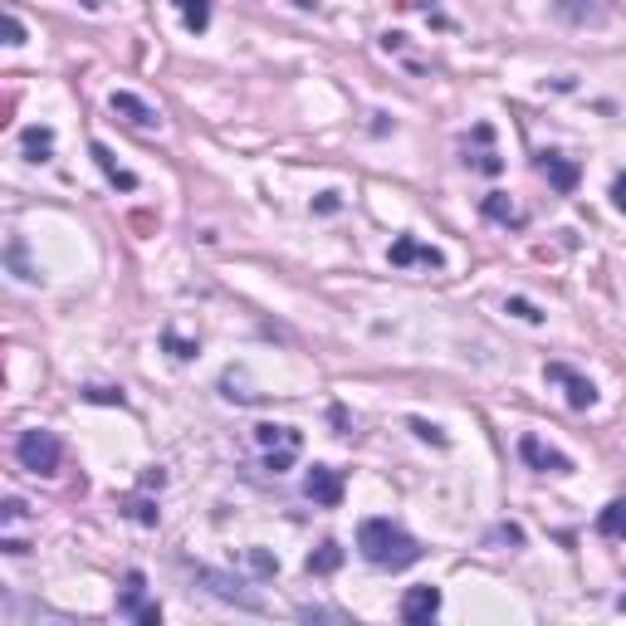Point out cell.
I'll return each instance as SVG.
<instances>
[{
    "mask_svg": "<svg viewBox=\"0 0 626 626\" xmlns=\"http://www.w3.org/2000/svg\"><path fill=\"white\" fill-rule=\"evenodd\" d=\"M20 147H25L30 162H49V157H54V133H49V128H25V133H20Z\"/></svg>",
    "mask_w": 626,
    "mask_h": 626,
    "instance_id": "cell-15",
    "label": "cell"
},
{
    "mask_svg": "<svg viewBox=\"0 0 626 626\" xmlns=\"http://www.w3.org/2000/svg\"><path fill=\"white\" fill-rule=\"evenodd\" d=\"M411 431H416L421 441H431V446H446V431H441V426H431V421H421V416H411Z\"/></svg>",
    "mask_w": 626,
    "mask_h": 626,
    "instance_id": "cell-20",
    "label": "cell"
},
{
    "mask_svg": "<svg viewBox=\"0 0 626 626\" xmlns=\"http://www.w3.org/2000/svg\"><path fill=\"white\" fill-rule=\"evenodd\" d=\"M128 514H133L137 524H157V509L147 499H128Z\"/></svg>",
    "mask_w": 626,
    "mask_h": 626,
    "instance_id": "cell-24",
    "label": "cell"
},
{
    "mask_svg": "<svg viewBox=\"0 0 626 626\" xmlns=\"http://www.w3.org/2000/svg\"><path fill=\"white\" fill-rule=\"evenodd\" d=\"M142 597H147V578L133 568L128 582H123L118 612H123V617H133V622H142V626H157V622H162V607H157V602H142Z\"/></svg>",
    "mask_w": 626,
    "mask_h": 626,
    "instance_id": "cell-5",
    "label": "cell"
},
{
    "mask_svg": "<svg viewBox=\"0 0 626 626\" xmlns=\"http://www.w3.org/2000/svg\"><path fill=\"white\" fill-rule=\"evenodd\" d=\"M338 563H343V548L333 538L318 543V553H309V573H338Z\"/></svg>",
    "mask_w": 626,
    "mask_h": 626,
    "instance_id": "cell-17",
    "label": "cell"
},
{
    "mask_svg": "<svg viewBox=\"0 0 626 626\" xmlns=\"http://www.w3.org/2000/svg\"><path fill=\"white\" fill-rule=\"evenodd\" d=\"M558 15L563 20H582V15H592V0H558Z\"/></svg>",
    "mask_w": 626,
    "mask_h": 626,
    "instance_id": "cell-22",
    "label": "cell"
},
{
    "mask_svg": "<svg viewBox=\"0 0 626 626\" xmlns=\"http://www.w3.org/2000/svg\"><path fill=\"white\" fill-rule=\"evenodd\" d=\"M519 455H524V465H534V470H548V475H568V470H573V460H568L563 450L543 446L538 436H519Z\"/></svg>",
    "mask_w": 626,
    "mask_h": 626,
    "instance_id": "cell-10",
    "label": "cell"
},
{
    "mask_svg": "<svg viewBox=\"0 0 626 626\" xmlns=\"http://www.w3.org/2000/svg\"><path fill=\"white\" fill-rule=\"evenodd\" d=\"M15 460H20L30 475H54L59 460H64V446H59L54 431H25V436L15 441Z\"/></svg>",
    "mask_w": 626,
    "mask_h": 626,
    "instance_id": "cell-3",
    "label": "cell"
},
{
    "mask_svg": "<svg viewBox=\"0 0 626 626\" xmlns=\"http://www.w3.org/2000/svg\"><path fill=\"white\" fill-rule=\"evenodd\" d=\"M181 15V25L191 30V35H206L211 30V0H172Z\"/></svg>",
    "mask_w": 626,
    "mask_h": 626,
    "instance_id": "cell-13",
    "label": "cell"
},
{
    "mask_svg": "<svg viewBox=\"0 0 626 626\" xmlns=\"http://www.w3.org/2000/svg\"><path fill=\"white\" fill-rule=\"evenodd\" d=\"M504 309H509V313H519V318H524V323H543V313H538L534 304H529V299H509V304H504Z\"/></svg>",
    "mask_w": 626,
    "mask_h": 626,
    "instance_id": "cell-23",
    "label": "cell"
},
{
    "mask_svg": "<svg viewBox=\"0 0 626 626\" xmlns=\"http://www.w3.org/2000/svg\"><path fill=\"white\" fill-rule=\"evenodd\" d=\"M436 612H441V587H411L402 597V622H411V626L431 622Z\"/></svg>",
    "mask_w": 626,
    "mask_h": 626,
    "instance_id": "cell-11",
    "label": "cell"
},
{
    "mask_svg": "<svg viewBox=\"0 0 626 626\" xmlns=\"http://www.w3.org/2000/svg\"><path fill=\"white\" fill-rule=\"evenodd\" d=\"M79 5H89V10H98V5H103V0H79Z\"/></svg>",
    "mask_w": 626,
    "mask_h": 626,
    "instance_id": "cell-29",
    "label": "cell"
},
{
    "mask_svg": "<svg viewBox=\"0 0 626 626\" xmlns=\"http://www.w3.org/2000/svg\"><path fill=\"white\" fill-rule=\"evenodd\" d=\"M538 172H543V177L553 181V186H558V191H563V196H573V191H578V162H573V157H558V152H543V157H538Z\"/></svg>",
    "mask_w": 626,
    "mask_h": 626,
    "instance_id": "cell-12",
    "label": "cell"
},
{
    "mask_svg": "<svg viewBox=\"0 0 626 626\" xmlns=\"http://www.w3.org/2000/svg\"><path fill=\"white\" fill-rule=\"evenodd\" d=\"M612 201H617V211H626V172L612 181Z\"/></svg>",
    "mask_w": 626,
    "mask_h": 626,
    "instance_id": "cell-27",
    "label": "cell"
},
{
    "mask_svg": "<svg viewBox=\"0 0 626 626\" xmlns=\"http://www.w3.org/2000/svg\"><path fill=\"white\" fill-rule=\"evenodd\" d=\"M387 260H392V269H406V265L441 269V265H446V260H441V250H436V245H421L416 235H397V240H392V250H387Z\"/></svg>",
    "mask_w": 626,
    "mask_h": 626,
    "instance_id": "cell-7",
    "label": "cell"
},
{
    "mask_svg": "<svg viewBox=\"0 0 626 626\" xmlns=\"http://www.w3.org/2000/svg\"><path fill=\"white\" fill-rule=\"evenodd\" d=\"M245 563H250L255 578H274V573H279V558H274L269 548H245Z\"/></svg>",
    "mask_w": 626,
    "mask_h": 626,
    "instance_id": "cell-19",
    "label": "cell"
},
{
    "mask_svg": "<svg viewBox=\"0 0 626 626\" xmlns=\"http://www.w3.org/2000/svg\"><path fill=\"white\" fill-rule=\"evenodd\" d=\"M108 108L123 118V123H133V128H142V133H152V128H162V113L152 108V103H142L137 93H128V89H118L113 98H108Z\"/></svg>",
    "mask_w": 626,
    "mask_h": 626,
    "instance_id": "cell-8",
    "label": "cell"
},
{
    "mask_svg": "<svg viewBox=\"0 0 626 626\" xmlns=\"http://www.w3.org/2000/svg\"><path fill=\"white\" fill-rule=\"evenodd\" d=\"M485 216L499 225H519V211H514V201H509L504 191H490V196H485Z\"/></svg>",
    "mask_w": 626,
    "mask_h": 626,
    "instance_id": "cell-18",
    "label": "cell"
},
{
    "mask_svg": "<svg viewBox=\"0 0 626 626\" xmlns=\"http://www.w3.org/2000/svg\"><path fill=\"white\" fill-rule=\"evenodd\" d=\"M5 519H10V524H20V519H25V504H20V499H10V504H5Z\"/></svg>",
    "mask_w": 626,
    "mask_h": 626,
    "instance_id": "cell-28",
    "label": "cell"
},
{
    "mask_svg": "<svg viewBox=\"0 0 626 626\" xmlns=\"http://www.w3.org/2000/svg\"><path fill=\"white\" fill-rule=\"evenodd\" d=\"M304 494H309L313 504H323V509H338L343 504V470L313 465L309 475H304Z\"/></svg>",
    "mask_w": 626,
    "mask_h": 626,
    "instance_id": "cell-6",
    "label": "cell"
},
{
    "mask_svg": "<svg viewBox=\"0 0 626 626\" xmlns=\"http://www.w3.org/2000/svg\"><path fill=\"white\" fill-rule=\"evenodd\" d=\"M597 534L602 538H626V499H612V504L597 514Z\"/></svg>",
    "mask_w": 626,
    "mask_h": 626,
    "instance_id": "cell-16",
    "label": "cell"
},
{
    "mask_svg": "<svg viewBox=\"0 0 626 626\" xmlns=\"http://www.w3.org/2000/svg\"><path fill=\"white\" fill-rule=\"evenodd\" d=\"M358 548H362V558H367L372 568H382V573H402L411 563H421V553H426V548L406 534V529H397L392 519H362Z\"/></svg>",
    "mask_w": 626,
    "mask_h": 626,
    "instance_id": "cell-1",
    "label": "cell"
},
{
    "mask_svg": "<svg viewBox=\"0 0 626 626\" xmlns=\"http://www.w3.org/2000/svg\"><path fill=\"white\" fill-rule=\"evenodd\" d=\"M196 582H201L206 592H216L221 602H235V607H245V612H265V602H260L255 592H245V582L230 578V573H216V568H196Z\"/></svg>",
    "mask_w": 626,
    "mask_h": 626,
    "instance_id": "cell-4",
    "label": "cell"
},
{
    "mask_svg": "<svg viewBox=\"0 0 626 626\" xmlns=\"http://www.w3.org/2000/svg\"><path fill=\"white\" fill-rule=\"evenodd\" d=\"M255 446L265 450V470H269V475H284V470L299 460L304 436H299L294 426H274V421H265V426H255Z\"/></svg>",
    "mask_w": 626,
    "mask_h": 626,
    "instance_id": "cell-2",
    "label": "cell"
},
{
    "mask_svg": "<svg viewBox=\"0 0 626 626\" xmlns=\"http://www.w3.org/2000/svg\"><path fill=\"white\" fill-rule=\"evenodd\" d=\"M10 265H15V274H20V279H25V284H35V279H40V274H35V269L25 265V245H20V240H15V245H10Z\"/></svg>",
    "mask_w": 626,
    "mask_h": 626,
    "instance_id": "cell-21",
    "label": "cell"
},
{
    "mask_svg": "<svg viewBox=\"0 0 626 626\" xmlns=\"http://www.w3.org/2000/svg\"><path fill=\"white\" fill-rule=\"evenodd\" d=\"M93 162L103 167V177L113 181L118 191H137V177H133V172H128V167H118V162H113V152H108L103 142H93Z\"/></svg>",
    "mask_w": 626,
    "mask_h": 626,
    "instance_id": "cell-14",
    "label": "cell"
},
{
    "mask_svg": "<svg viewBox=\"0 0 626 626\" xmlns=\"http://www.w3.org/2000/svg\"><path fill=\"white\" fill-rule=\"evenodd\" d=\"M5 45H25V25L15 15H5Z\"/></svg>",
    "mask_w": 626,
    "mask_h": 626,
    "instance_id": "cell-25",
    "label": "cell"
},
{
    "mask_svg": "<svg viewBox=\"0 0 626 626\" xmlns=\"http://www.w3.org/2000/svg\"><path fill=\"white\" fill-rule=\"evenodd\" d=\"M89 402H118L123 406V392H113V387H89Z\"/></svg>",
    "mask_w": 626,
    "mask_h": 626,
    "instance_id": "cell-26",
    "label": "cell"
},
{
    "mask_svg": "<svg viewBox=\"0 0 626 626\" xmlns=\"http://www.w3.org/2000/svg\"><path fill=\"white\" fill-rule=\"evenodd\" d=\"M548 382H563V387H568V406H573V411L597 406V387H592L582 372H573L568 362H548Z\"/></svg>",
    "mask_w": 626,
    "mask_h": 626,
    "instance_id": "cell-9",
    "label": "cell"
}]
</instances>
